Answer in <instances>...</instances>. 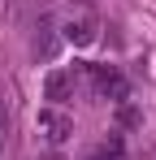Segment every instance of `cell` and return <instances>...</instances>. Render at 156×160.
Here are the masks:
<instances>
[{
  "label": "cell",
  "mask_w": 156,
  "mask_h": 160,
  "mask_svg": "<svg viewBox=\"0 0 156 160\" xmlns=\"http://www.w3.org/2000/svg\"><path fill=\"white\" fill-rule=\"evenodd\" d=\"M35 126H39V134L48 138L52 147H61V143L74 134V117H70V112H61L56 104H48V108H39V112H35Z\"/></svg>",
  "instance_id": "1"
},
{
  "label": "cell",
  "mask_w": 156,
  "mask_h": 160,
  "mask_svg": "<svg viewBox=\"0 0 156 160\" xmlns=\"http://www.w3.org/2000/svg\"><path fill=\"white\" fill-rule=\"evenodd\" d=\"M91 78H96V91H100L104 100H113V104H126V100H130V82L122 78L113 65H108V69L96 65V69H91Z\"/></svg>",
  "instance_id": "2"
},
{
  "label": "cell",
  "mask_w": 156,
  "mask_h": 160,
  "mask_svg": "<svg viewBox=\"0 0 156 160\" xmlns=\"http://www.w3.org/2000/svg\"><path fill=\"white\" fill-rule=\"evenodd\" d=\"M61 35H65L74 48H87V43H96V39H100V22H96L91 13H78V18H70V22H65V30H61Z\"/></svg>",
  "instance_id": "3"
},
{
  "label": "cell",
  "mask_w": 156,
  "mask_h": 160,
  "mask_svg": "<svg viewBox=\"0 0 156 160\" xmlns=\"http://www.w3.org/2000/svg\"><path fill=\"white\" fill-rule=\"evenodd\" d=\"M70 91H74V69H52L48 78H44V95H48L52 104L70 100Z\"/></svg>",
  "instance_id": "4"
},
{
  "label": "cell",
  "mask_w": 156,
  "mask_h": 160,
  "mask_svg": "<svg viewBox=\"0 0 156 160\" xmlns=\"http://www.w3.org/2000/svg\"><path fill=\"white\" fill-rule=\"evenodd\" d=\"M117 156H122V138H117V134H113L108 143H100V147H96V160H117Z\"/></svg>",
  "instance_id": "5"
},
{
  "label": "cell",
  "mask_w": 156,
  "mask_h": 160,
  "mask_svg": "<svg viewBox=\"0 0 156 160\" xmlns=\"http://www.w3.org/2000/svg\"><path fill=\"white\" fill-rule=\"evenodd\" d=\"M139 121H143V112H139L134 104H122V108H117V126H139Z\"/></svg>",
  "instance_id": "6"
},
{
  "label": "cell",
  "mask_w": 156,
  "mask_h": 160,
  "mask_svg": "<svg viewBox=\"0 0 156 160\" xmlns=\"http://www.w3.org/2000/svg\"><path fill=\"white\" fill-rule=\"evenodd\" d=\"M4 130H9V112L0 108V143H4Z\"/></svg>",
  "instance_id": "7"
}]
</instances>
